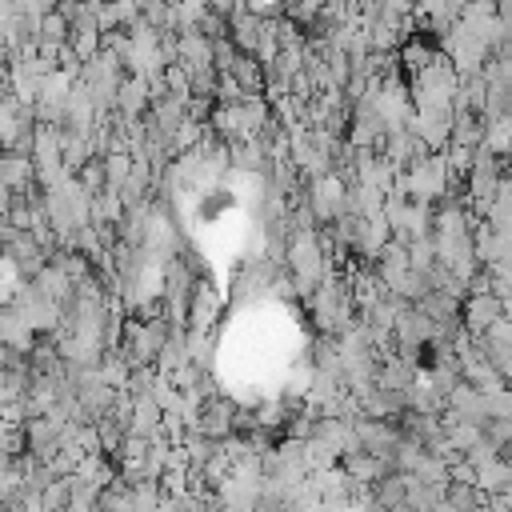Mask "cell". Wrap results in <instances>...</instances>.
I'll return each mask as SVG.
<instances>
[{
  "label": "cell",
  "mask_w": 512,
  "mask_h": 512,
  "mask_svg": "<svg viewBox=\"0 0 512 512\" xmlns=\"http://www.w3.org/2000/svg\"><path fill=\"white\" fill-rule=\"evenodd\" d=\"M288 268H292L296 284H304V288L328 280V252L316 244V232L292 236V244H288Z\"/></svg>",
  "instance_id": "obj_1"
},
{
  "label": "cell",
  "mask_w": 512,
  "mask_h": 512,
  "mask_svg": "<svg viewBox=\"0 0 512 512\" xmlns=\"http://www.w3.org/2000/svg\"><path fill=\"white\" fill-rule=\"evenodd\" d=\"M504 316V300L496 296V292H488V288H472L468 296H464V316H460V324H464V332L468 336H476V332H484L492 320H500Z\"/></svg>",
  "instance_id": "obj_2"
},
{
  "label": "cell",
  "mask_w": 512,
  "mask_h": 512,
  "mask_svg": "<svg viewBox=\"0 0 512 512\" xmlns=\"http://www.w3.org/2000/svg\"><path fill=\"white\" fill-rule=\"evenodd\" d=\"M68 48H72V56L84 64V60H92L96 52H100V28H68V40H64Z\"/></svg>",
  "instance_id": "obj_3"
},
{
  "label": "cell",
  "mask_w": 512,
  "mask_h": 512,
  "mask_svg": "<svg viewBox=\"0 0 512 512\" xmlns=\"http://www.w3.org/2000/svg\"><path fill=\"white\" fill-rule=\"evenodd\" d=\"M68 508V476H52L40 488V512H64Z\"/></svg>",
  "instance_id": "obj_4"
}]
</instances>
